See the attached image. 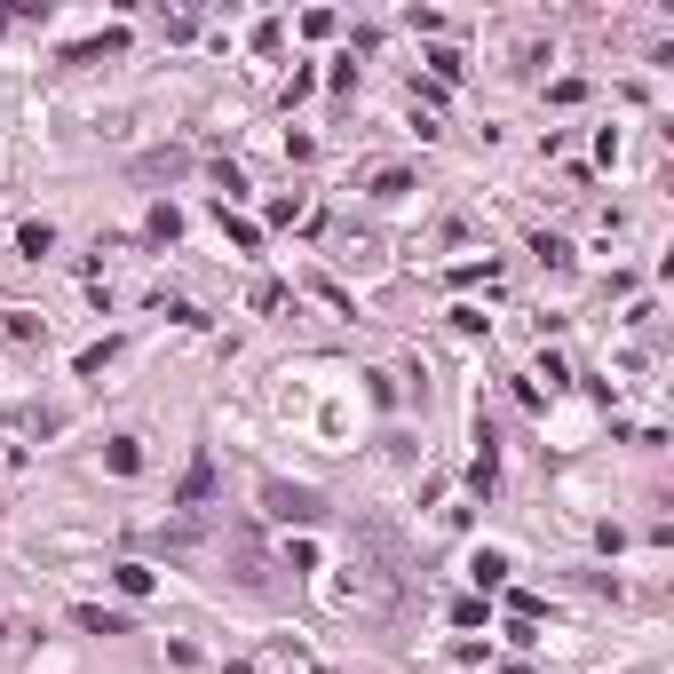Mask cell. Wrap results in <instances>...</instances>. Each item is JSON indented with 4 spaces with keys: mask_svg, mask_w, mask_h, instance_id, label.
Returning <instances> with one entry per match:
<instances>
[{
    "mask_svg": "<svg viewBox=\"0 0 674 674\" xmlns=\"http://www.w3.org/2000/svg\"><path fill=\"white\" fill-rule=\"evenodd\" d=\"M429 72H437V88H445V80L468 72V56H460V48H437V56H429Z\"/></svg>",
    "mask_w": 674,
    "mask_h": 674,
    "instance_id": "obj_12",
    "label": "cell"
},
{
    "mask_svg": "<svg viewBox=\"0 0 674 674\" xmlns=\"http://www.w3.org/2000/svg\"><path fill=\"white\" fill-rule=\"evenodd\" d=\"M0 326H8L16 341H40V318H32V310H0Z\"/></svg>",
    "mask_w": 674,
    "mask_h": 674,
    "instance_id": "obj_14",
    "label": "cell"
},
{
    "mask_svg": "<svg viewBox=\"0 0 674 674\" xmlns=\"http://www.w3.org/2000/svg\"><path fill=\"white\" fill-rule=\"evenodd\" d=\"M104 468H112V476H135V468H143V445H135V437H112V445H104Z\"/></svg>",
    "mask_w": 674,
    "mask_h": 674,
    "instance_id": "obj_8",
    "label": "cell"
},
{
    "mask_svg": "<svg viewBox=\"0 0 674 674\" xmlns=\"http://www.w3.org/2000/svg\"><path fill=\"white\" fill-rule=\"evenodd\" d=\"M468 579H476L484 595H492V587H508V548H476V556H468Z\"/></svg>",
    "mask_w": 674,
    "mask_h": 674,
    "instance_id": "obj_4",
    "label": "cell"
},
{
    "mask_svg": "<svg viewBox=\"0 0 674 674\" xmlns=\"http://www.w3.org/2000/svg\"><path fill=\"white\" fill-rule=\"evenodd\" d=\"M215 215H223V230H230V238H238V246H246V254H254V246H262V230L246 223V215H230V207H215Z\"/></svg>",
    "mask_w": 674,
    "mask_h": 674,
    "instance_id": "obj_13",
    "label": "cell"
},
{
    "mask_svg": "<svg viewBox=\"0 0 674 674\" xmlns=\"http://www.w3.org/2000/svg\"><path fill=\"white\" fill-rule=\"evenodd\" d=\"M16 254H24V262H48V254H56V223H24L16 230Z\"/></svg>",
    "mask_w": 674,
    "mask_h": 674,
    "instance_id": "obj_7",
    "label": "cell"
},
{
    "mask_svg": "<svg viewBox=\"0 0 674 674\" xmlns=\"http://www.w3.org/2000/svg\"><path fill=\"white\" fill-rule=\"evenodd\" d=\"M72 627H80V635H135L127 611H104V603H72Z\"/></svg>",
    "mask_w": 674,
    "mask_h": 674,
    "instance_id": "obj_3",
    "label": "cell"
},
{
    "mask_svg": "<svg viewBox=\"0 0 674 674\" xmlns=\"http://www.w3.org/2000/svg\"><path fill=\"white\" fill-rule=\"evenodd\" d=\"M127 48V32H104V40H88V48H72L64 64H104V56H119Z\"/></svg>",
    "mask_w": 674,
    "mask_h": 674,
    "instance_id": "obj_9",
    "label": "cell"
},
{
    "mask_svg": "<svg viewBox=\"0 0 674 674\" xmlns=\"http://www.w3.org/2000/svg\"><path fill=\"white\" fill-rule=\"evenodd\" d=\"M262 508H270L278 524H326V500H318L310 484H278V476H270V484H262Z\"/></svg>",
    "mask_w": 674,
    "mask_h": 674,
    "instance_id": "obj_1",
    "label": "cell"
},
{
    "mask_svg": "<svg viewBox=\"0 0 674 674\" xmlns=\"http://www.w3.org/2000/svg\"><path fill=\"white\" fill-rule=\"evenodd\" d=\"M215 484H223V476H215V460L199 452V460L183 468V484H175V508H183V516H191V508H207V500H215Z\"/></svg>",
    "mask_w": 674,
    "mask_h": 674,
    "instance_id": "obj_2",
    "label": "cell"
},
{
    "mask_svg": "<svg viewBox=\"0 0 674 674\" xmlns=\"http://www.w3.org/2000/svg\"><path fill=\"white\" fill-rule=\"evenodd\" d=\"M405 191H413L405 167H381V175H373V199H405Z\"/></svg>",
    "mask_w": 674,
    "mask_h": 674,
    "instance_id": "obj_11",
    "label": "cell"
},
{
    "mask_svg": "<svg viewBox=\"0 0 674 674\" xmlns=\"http://www.w3.org/2000/svg\"><path fill=\"white\" fill-rule=\"evenodd\" d=\"M0 32H8V8H0Z\"/></svg>",
    "mask_w": 674,
    "mask_h": 674,
    "instance_id": "obj_15",
    "label": "cell"
},
{
    "mask_svg": "<svg viewBox=\"0 0 674 674\" xmlns=\"http://www.w3.org/2000/svg\"><path fill=\"white\" fill-rule=\"evenodd\" d=\"M112 579H119V595H127V603H143V595L159 587V571H151V563H112Z\"/></svg>",
    "mask_w": 674,
    "mask_h": 674,
    "instance_id": "obj_6",
    "label": "cell"
},
{
    "mask_svg": "<svg viewBox=\"0 0 674 674\" xmlns=\"http://www.w3.org/2000/svg\"><path fill=\"white\" fill-rule=\"evenodd\" d=\"M532 254H540L548 270H571V238H556V230H540V238H532Z\"/></svg>",
    "mask_w": 674,
    "mask_h": 674,
    "instance_id": "obj_10",
    "label": "cell"
},
{
    "mask_svg": "<svg viewBox=\"0 0 674 674\" xmlns=\"http://www.w3.org/2000/svg\"><path fill=\"white\" fill-rule=\"evenodd\" d=\"M175 238H183V215H175V207L159 199V207L143 215V246H175Z\"/></svg>",
    "mask_w": 674,
    "mask_h": 674,
    "instance_id": "obj_5",
    "label": "cell"
}]
</instances>
